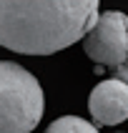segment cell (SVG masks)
<instances>
[{
  "instance_id": "3957f363",
  "label": "cell",
  "mask_w": 128,
  "mask_h": 133,
  "mask_svg": "<svg viewBox=\"0 0 128 133\" xmlns=\"http://www.w3.org/2000/svg\"><path fill=\"white\" fill-rule=\"evenodd\" d=\"M83 50L98 68H120L128 58V18L118 10L98 13L96 25L83 35Z\"/></svg>"
},
{
  "instance_id": "5b68a950",
  "label": "cell",
  "mask_w": 128,
  "mask_h": 133,
  "mask_svg": "<svg viewBox=\"0 0 128 133\" xmlns=\"http://www.w3.org/2000/svg\"><path fill=\"white\" fill-rule=\"evenodd\" d=\"M45 133H100L90 121H83L78 116H60L45 128Z\"/></svg>"
},
{
  "instance_id": "7a4b0ae2",
  "label": "cell",
  "mask_w": 128,
  "mask_h": 133,
  "mask_svg": "<svg viewBox=\"0 0 128 133\" xmlns=\"http://www.w3.org/2000/svg\"><path fill=\"white\" fill-rule=\"evenodd\" d=\"M45 111L43 88L30 70L0 60V133H30Z\"/></svg>"
},
{
  "instance_id": "6da1fadb",
  "label": "cell",
  "mask_w": 128,
  "mask_h": 133,
  "mask_svg": "<svg viewBox=\"0 0 128 133\" xmlns=\"http://www.w3.org/2000/svg\"><path fill=\"white\" fill-rule=\"evenodd\" d=\"M98 0H0V45L23 55L65 50L96 25Z\"/></svg>"
},
{
  "instance_id": "277c9868",
  "label": "cell",
  "mask_w": 128,
  "mask_h": 133,
  "mask_svg": "<svg viewBox=\"0 0 128 133\" xmlns=\"http://www.w3.org/2000/svg\"><path fill=\"white\" fill-rule=\"evenodd\" d=\"M88 111L98 126L123 123L128 118V85L116 78L100 81L88 96Z\"/></svg>"
}]
</instances>
